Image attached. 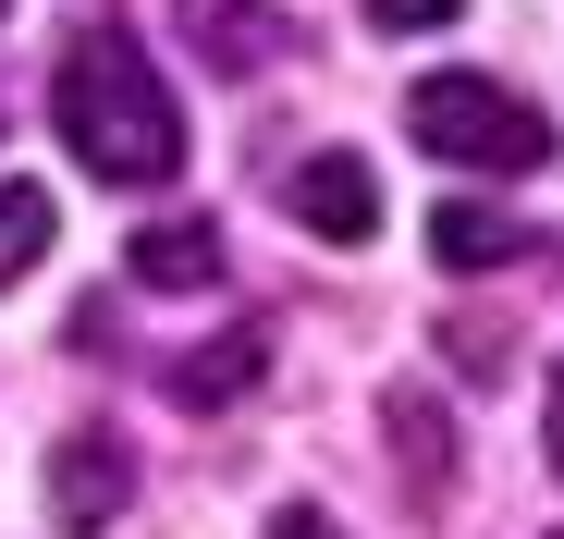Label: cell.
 <instances>
[{
  "mask_svg": "<svg viewBox=\"0 0 564 539\" xmlns=\"http://www.w3.org/2000/svg\"><path fill=\"white\" fill-rule=\"evenodd\" d=\"M50 123L62 147L86 160V185H172L184 172V111H172V86L135 37H74V62L50 74Z\"/></svg>",
  "mask_w": 564,
  "mask_h": 539,
  "instance_id": "6da1fadb",
  "label": "cell"
},
{
  "mask_svg": "<svg viewBox=\"0 0 564 539\" xmlns=\"http://www.w3.org/2000/svg\"><path fill=\"white\" fill-rule=\"evenodd\" d=\"M405 135L430 160H454V172H491V185H516V172L552 160V123L516 99V86H491V74H430L405 99Z\"/></svg>",
  "mask_w": 564,
  "mask_h": 539,
  "instance_id": "7a4b0ae2",
  "label": "cell"
},
{
  "mask_svg": "<svg viewBox=\"0 0 564 539\" xmlns=\"http://www.w3.org/2000/svg\"><path fill=\"white\" fill-rule=\"evenodd\" d=\"M282 209H295L319 245H368V233H381V172H368L356 147H319V160L282 172Z\"/></svg>",
  "mask_w": 564,
  "mask_h": 539,
  "instance_id": "3957f363",
  "label": "cell"
},
{
  "mask_svg": "<svg viewBox=\"0 0 564 539\" xmlns=\"http://www.w3.org/2000/svg\"><path fill=\"white\" fill-rule=\"evenodd\" d=\"M123 503H135V454H123L111 429H74L62 454H50V515L86 539V527H111Z\"/></svg>",
  "mask_w": 564,
  "mask_h": 539,
  "instance_id": "277c9868",
  "label": "cell"
},
{
  "mask_svg": "<svg viewBox=\"0 0 564 539\" xmlns=\"http://www.w3.org/2000/svg\"><path fill=\"white\" fill-rule=\"evenodd\" d=\"M258 381H270V331H258V319L209 331L197 355H172V369H160V393H172V405H234V393H258Z\"/></svg>",
  "mask_w": 564,
  "mask_h": 539,
  "instance_id": "5b68a950",
  "label": "cell"
},
{
  "mask_svg": "<svg viewBox=\"0 0 564 539\" xmlns=\"http://www.w3.org/2000/svg\"><path fill=\"white\" fill-rule=\"evenodd\" d=\"M135 283H148V295H209V283H221V221H197V209H184V221H148V233H135Z\"/></svg>",
  "mask_w": 564,
  "mask_h": 539,
  "instance_id": "8992f818",
  "label": "cell"
},
{
  "mask_svg": "<svg viewBox=\"0 0 564 539\" xmlns=\"http://www.w3.org/2000/svg\"><path fill=\"white\" fill-rule=\"evenodd\" d=\"M540 233H516L503 209H479V197H454V209H430V257L442 270H516Z\"/></svg>",
  "mask_w": 564,
  "mask_h": 539,
  "instance_id": "52a82bcc",
  "label": "cell"
},
{
  "mask_svg": "<svg viewBox=\"0 0 564 539\" xmlns=\"http://www.w3.org/2000/svg\"><path fill=\"white\" fill-rule=\"evenodd\" d=\"M184 25H197V50H209L221 74H258V62L282 50V13H258V0H184Z\"/></svg>",
  "mask_w": 564,
  "mask_h": 539,
  "instance_id": "ba28073f",
  "label": "cell"
},
{
  "mask_svg": "<svg viewBox=\"0 0 564 539\" xmlns=\"http://www.w3.org/2000/svg\"><path fill=\"white\" fill-rule=\"evenodd\" d=\"M381 429H393V454H405V479H417V491H442V479H454V429H442V405H430V393H381Z\"/></svg>",
  "mask_w": 564,
  "mask_h": 539,
  "instance_id": "9c48e42d",
  "label": "cell"
},
{
  "mask_svg": "<svg viewBox=\"0 0 564 539\" xmlns=\"http://www.w3.org/2000/svg\"><path fill=\"white\" fill-rule=\"evenodd\" d=\"M50 185H0V283H25V270L50 257Z\"/></svg>",
  "mask_w": 564,
  "mask_h": 539,
  "instance_id": "30bf717a",
  "label": "cell"
},
{
  "mask_svg": "<svg viewBox=\"0 0 564 539\" xmlns=\"http://www.w3.org/2000/svg\"><path fill=\"white\" fill-rule=\"evenodd\" d=\"M442 355H454L466 381H503V343H491V331H442Z\"/></svg>",
  "mask_w": 564,
  "mask_h": 539,
  "instance_id": "8fae6325",
  "label": "cell"
},
{
  "mask_svg": "<svg viewBox=\"0 0 564 539\" xmlns=\"http://www.w3.org/2000/svg\"><path fill=\"white\" fill-rule=\"evenodd\" d=\"M368 25H393V37L405 25H454V0H368Z\"/></svg>",
  "mask_w": 564,
  "mask_h": 539,
  "instance_id": "7c38bea8",
  "label": "cell"
},
{
  "mask_svg": "<svg viewBox=\"0 0 564 539\" xmlns=\"http://www.w3.org/2000/svg\"><path fill=\"white\" fill-rule=\"evenodd\" d=\"M270 539H344V527H332L319 503H282V515H270Z\"/></svg>",
  "mask_w": 564,
  "mask_h": 539,
  "instance_id": "4fadbf2b",
  "label": "cell"
},
{
  "mask_svg": "<svg viewBox=\"0 0 564 539\" xmlns=\"http://www.w3.org/2000/svg\"><path fill=\"white\" fill-rule=\"evenodd\" d=\"M552 454H564V381H552Z\"/></svg>",
  "mask_w": 564,
  "mask_h": 539,
  "instance_id": "5bb4252c",
  "label": "cell"
},
{
  "mask_svg": "<svg viewBox=\"0 0 564 539\" xmlns=\"http://www.w3.org/2000/svg\"><path fill=\"white\" fill-rule=\"evenodd\" d=\"M0 13H13V0H0Z\"/></svg>",
  "mask_w": 564,
  "mask_h": 539,
  "instance_id": "9a60e30c",
  "label": "cell"
}]
</instances>
